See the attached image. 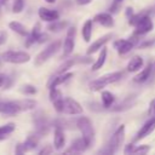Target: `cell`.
I'll use <instances>...</instances> for the list:
<instances>
[{
    "label": "cell",
    "mask_w": 155,
    "mask_h": 155,
    "mask_svg": "<svg viewBox=\"0 0 155 155\" xmlns=\"http://www.w3.org/2000/svg\"><path fill=\"white\" fill-rule=\"evenodd\" d=\"M92 0H76V2L79 4V5H87V4H90Z\"/></svg>",
    "instance_id": "obj_37"
},
{
    "label": "cell",
    "mask_w": 155,
    "mask_h": 155,
    "mask_svg": "<svg viewBox=\"0 0 155 155\" xmlns=\"http://www.w3.org/2000/svg\"><path fill=\"white\" fill-rule=\"evenodd\" d=\"M38 13H39V17L45 22H53L59 18V13L56 10H51L46 7H40Z\"/></svg>",
    "instance_id": "obj_13"
},
{
    "label": "cell",
    "mask_w": 155,
    "mask_h": 155,
    "mask_svg": "<svg viewBox=\"0 0 155 155\" xmlns=\"http://www.w3.org/2000/svg\"><path fill=\"white\" fill-rule=\"evenodd\" d=\"M63 113L69 115H79L82 114V107L75 99L67 97L64 98V103H63Z\"/></svg>",
    "instance_id": "obj_8"
},
{
    "label": "cell",
    "mask_w": 155,
    "mask_h": 155,
    "mask_svg": "<svg viewBox=\"0 0 155 155\" xmlns=\"http://www.w3.org/2000/svg\"><path fill=\"white\" fill-rule=\"evenodd\" d=\"M91 143L85 138V137H80L78 139H75L73 143H71V149L70 150H67L65 153H69V151H75V153H81L84 150H86L88 148Z\"/></svg>",
    "instance_id": "obj_17"
},
{
    "label": "cell",
    "mask_w": 155,
    "mask_h": 155,
    "mask_svg": "<svg viewBox=\"0 0 155 155\" xmlns=\"http://www.w3.org/2000/svg\"><path fill=\"white\" fill-rule=\"evenodd\" d=\"M149 149H150L149 145H145V144L144 145H138L137 148L133 149L132 154H147L149 151Z\"/></svg>",
    "instance_id": "obj_31"
},
{
    "label": "cell",
    "mask_w": 155,
    "mask_h": 155,
    "mask_svg": "<svg viewBox=\"0 0 155 155\" xmlns=\"http://www.w3.org/2000/svg\"><path fill=\"white\" fill-rule=\"evenodd\" d=\"M50 101L52 102L56 111L58 113H63V103H64V98L62 96V92L59 90L54 88H50Z\"/></svg>",
    "instance_id": "obj_9"
},
{
    "label": "cell",
    "mask_w": 155,
    "mask_h": 155,
    "mask_svg": "<svg viewBox=\"0 0 155 155\" xmlns=\"http://www.w3.org/2000/svg\"><path fill=\"white\" fill-rule=\"evenodd\" d=\"M46 39H47V35H45V34H40L39 39H38V42H42V41H45Z\"/></svg>",
    "instance_id": "obj_38"
},
{
    "label": "cell",
    "mask_w": 155,
    "mask_h": 155,
    "mask_svg": "<svg viewBox=\"0 0 155 155\" xmlns=\"http://www.w3.org/2000/svg\"><path fill=\"white\" fill-rule=\"evenodd\" d=\"M154 130H155V117H151V119L148 120V121L142 126V128L138 131V133H137L134 140H140V139L145 138V137L149 136Z\"/></svg>",
    "instance_id": "obj_10"
},
{
    "label": "cell",
    "mask_w": 155,
    "mask_h": 155,
    "mask_svg": "<svg viewBox=\"0 0 155 155\" xmlns=\"http://www.w3.org/2000/svg\"><path fill=\"white\" fill-rule=\"evenodd\" d=\"M61 47V41H53L51 42L47 47H45L35 58V64L36 65H40L42 64L44 62H46L48 58H51Z\"/></svg>",
    "instance_id": "obj_5"
},
{
    "label": "cell",
    "mask_w": 155,
    "mask_h": 155,
    "mask_svg": "<svg viewBox=\"0 0 155 155\" xmlns=\"http://www.w3.org/2000/svg\"><path fill=\"white\" fill-rule=\"evenodd\" d=\"M24 7V0H13V6H12V11L15 13H19L22 12Z\"/></svg>",
    "instance_id": "obj_29"
},
{
    "label": "cell",
    "mask_w": 155,
    "mask_h": 155,
    "mask_svg": "<svg viewBox=\"0 0 155 155\" xmlns=\"http://www.w3.org/2000/svg\"><path fill=\"white\" fill-rule=\"evenodd\" d=\"M150 78H155V62L153 63V67H151V75Z\"/></svg>",
    "instance_id": "obj_41"
},
{
    "label": "cell",
    "mask_w": 155,
    "mask_h": 155,
    "mask_svg": "<svg viewBox=\"0 0 155 155\" xmlns=\"http://www.w3.org/2000/svg\"><path fill=\"white\" fill-rule=\"evenodd\" d=\"M151 67H153V64H148L138 75H136L134 78H133V80L136 81V82H145L148 79H150V75H151Z\"/></svg>",
    "instance_id": "obj_19"
},
{
    "label": "cell",
    "mask_w": 155,
    "mask_h": 155,
    "mask_svg": "<svg viewBox=\"0 0 155 155\" xmlns=\"http://www.w3.org/2000/svg\"><path fill=\"white\" fill-rule=\"evenodd\" d=\"M40 34H41V33H40V24H39V23H36V24L34 25V28H33L31 33L27 35V36H28V39H27V41H25V45H27V46H30L31 44L38 42V39H39Z\"/></svg>",
    "instance_id": "obj_20"
},
{
    "label": "cell",
    "mask_w": 155,
    "mask_h": 155,
    "mask_svg": "<svg viewBox=\"0 0 155 155\" xmlns=\"http://www.w3.org/2000/svg\"><path fill=\"white\" fill-rule=\"evenodd\" d=\"M76 126L80 130V132L82 133V137H85L91 143L93 140V138H94V130H93L91 120L88 117H86V116H81L80 119H78Z\"/></svg>",
    "instance_id": "obj_4"
},
{
    "label": "cell",
    "mask_w": 155,
    "mask_h": 155,
    "mask_svg": "<svg viewBox=\"0 0 155 155\" xmlns=\"http://www.w3.org/2000/svg\"><path fill=\"white\" fill-rule=\"evenodd\" d=\"M81 34H82V38H84V40L86 42H88L91 40V36H92V21L91 19H87L84 23Z\"/></svg>",
    "instance_id": "obj_22"
},
{
    "label": "cell",
    "mask_w": 155,
    "mask_h": 155,
    "mask_svg": "<svg viewBox=\"0 0 155 155\" xmlns=\"http://www.w3.org/2000/svg\"><path fill=\"white\" fill-rule=\"evenodd\" d=\"M7 1H8V0H0V4H1V5H4V4H6Z\"/></svg>",
    "instance_id": "obj_43"
},
{
    "label": "cell",
    "mask_w": 155,
    "mask_h": 155,
    "mask_svg": "<svg viewBox=\"0 0 155 155\" xmlns=\"http://www.w3.org/2000/svg\"><path fill=\"white\" fill-rule=\"evenodd\" d=\"M22 111L19 101H1L0 99V114L13 115Z\"/></svg>",
    "instance_id": "obj_6"
},
{
    "label": "cell",
    "mask_w": 155,
    "mask_h": 155,
    "mask_svg": "<svg viewBox=\"0 0 155 155\" xmlns=\"http://www.w3.org/2000/svg\"><path fill=\"white\" fill-rule=\"evenodd\" d=\"M121 2H122V0H114L113 5L110 6V11H113V12H116V11L119 10V6L121 5Z\"/></svg>",
    "instance_id": "obj_32"
},
{
    "label": "cell",
    "mask_w": 155,
    "mask_h": 155,
    "mask_svg": "<svg viewBox=\"0 0 155 155\" xmlns=\"http://www.w3.org/2000/svg\"><path fill=\"white\" fill-rule=\"evenodd\" d=\"M134 27H136V31H134V33H136L137 35H144V34H147V33H149V31L153 30L154 23H153L150 16H149V15H145V16H143V17L138 21V23H137Z\"/></svg>",
    "instance_id": "obj_7"
},
{
    "label": "cell",
    "mask_w": 155,
    "mask_h": 155,
    "mask_svg": "<svg viewBox=\"0 0 155 155\" xmlns=\"http://www.w3.org/2000/svg\"><path fill=\"white\" fill-rule=\"evenodd\" d=\"M149 115H151V116H155V98L150 102V104H149Z\"/></svg>",
    "instance_id": "obj_33"
},
{
    "label": "cell",
    "mask_w": 155,
    "mask_h": 155,
    "mask_svg": "<svg viewBox=\"0 0 155 155\" xmlns=\"http://www.w3.org/2000/svg\"><path fill=\"white\" fill-rule=\"evenodd\" d=\"M93 21L99 23L103 27H107V28H111L114 25V19L111 17L110 13H107V12H101V13H97L94 17H93Z\"/></svg>",
    "instance_id": "obj_15"
},
{
    "label": "cell",
    "mask_w": 155,
    "mask_h": 155,
    "mask_svg": "<svg viewBox=\"0 0 155 155\" xmlns=\"http://www.w3.org/2000/svg\"><path fill=\"white\" fill-rule=\"evenodd\" d=\"M52 150H53V149H52L51 145H46V148H44V149L40 151V154H44V155H45V154H50V153H52Z\"/></svg>",
    "instance_id": "obj_35"
},
{
    "label": "cell",
    "mask_w": 155,
    "mask_h": 155,
    "mask_svg": "<svg viewBox=\"0 0 155 155\" xmlns=\"http://www.w3.org/2000/svg\"><path fill=\"white\" fill-rule=\"evenodd\" d=\"M0 7H1V4H0ZM0 13H1V10H0Z\"/></svg>",
    "instance_id": "obj_44"
},
{
    "label": "cell",
    "mask_w": 155,
    "mask_h": 155,
    "mask_svg": "<svg viewBox=\"0 0 155 155\" xmlns=\"http://www.w3.org/2000/svg\"><path fill=\"white\" fill-rule=\"evenodd\" d=\"M5 80H6V76H5V75H2V74H0V87L5 84Z\"/></svg>",
    "instance_id": "obj_39"
},
{
    "label": "cell",
    "mask_w": 155,
    "mask_h": 155,
    "mask_svg": "<svg viewBox=\"0 0 155 155\" xmlns=\"http://www.w3.org/2000/svg\"><path fill=\"white\" fill-rule=\"evenodd\" d=\"M134 102V101H133ZM133 102H131V97L130 98H127V99H125L121 104H119L117 105V108H115L114 110L115 111H120V110H126V109H128V108H131V105L133 104Z\"/></svg>",
    "instance_id": "obj_28"
},
{
    "label": "cell",
    "mask_w": 155,
    "mask_h": 155,
    "mask_svg": "<svg viewBox=\"0 0 155 155\" xmlns=\"http://www.w3.org/2000/svg\"><path fill=\"white\" fill-rule=\"evenodd\" d=\"M124 138H125V126L121 125V126L114 132V134L111 136V138H110V140H109V144L107 145V149L99 150V153H108V154L115 153V151L119 149V147L122 144Z\"/></svg>",
    "instance_id": "obj_3"
},
{
    "label": "cell",
    "mask_w": 155,
    "mask_h": 155,
    "mask_svg": "<svg viewBox=\"0 0 155 155\" xmlns=\"http://www.w3.org/2000/svg\"><path fill=\"white\" fill-rule=\"evenodd\" d=\"M121 78H122V73L121 71H114V73L103 75V76H101V78H98V79H96V80L90 82V90H92V91H101L107 85L116 82Z\"/></svg>",
    "instance_id": "obj_1"
},
{
    "label": "cell",
    "mask_w": 155,
    "mask_h": 155,
    "mask_svg": "<svg viewBox=\"0 0 155 155\" xmlns=\"http://www.w3.org/2000/svg\"><path fill=\"white\" fill-rule=\"evenodd\" d=\"M142 65H143V59H142V57L134 56V57L131 58V61L128 62V64H127V70L134 73V71L139 70V69L142 68Z\"/></svg>",
    "instance_id": "obj_21"
},
{
    "label": "cell",
    "mask_w": 155,
    "mask_h": 155,
    "mask_svg": "<svg viewBox=\"0 0 155 155\" xmlns=\"http://www.w3.org/2000/svg\"><path fill=\"white\" fill-rule=\"evenodd\" d=\"M126 15H127L128 17H131V16L133 15V11H132L131 7H127V8H126Z\"/></svg>",
    "instance_id": "obj_40"
},
{
    "label": "cell",
    "mask_w": 155,
    "mask_h": 155,
    "mask_svg": "<svg viewBox=\"0 0 155 155\" xmlns=\"http://www.w3.org/2000/svg\"><path fill=\"white\" fill-rule=\"evenodd\" d=\"M133 149H134V148H133V144L130 143V144H127V147H126V149H125L124 153H125V154H132Z\"/></svg>",
    "instance_id": "obj_36"
},
{
    "label": "cell",
    "mask_w": 155,
    "mask_h": 155,
    "mask_svg": "<svg viewBox=\"0 0 155 155\" xmlns=\"http://www.w3.org/2000/svg\"><path fill=\"white\" fill-rule=\"evenodd\" d=\"M111 38H113V34H107V35H103L102 38L97 39V40H96V41L87 48V54H92V53L97 52L99 48L104 47V45H105Z\"/></svg>",
    "instance_id": "obj_14"
},
{
    "label": "cell",
    "mask_w": 155,
    "mask_h": 155,
    "mask_svg": "<svg viewBox=\"0 0 155 155\" xmlns=\"http://www.w3.org/2000/svg\"><path fill=\"white\" fill-rule=\"evenodd\" d=\"M101 97H102V104L104 108H109L114 103V94L109 91H103Z\"/></svg>",
    "instance_id": "obj_27"
},
{
    "label": "cell",
    "mask_w": 155,
    "mask_h": 155,
    "mask_svg": "<svg viewBox=\"0 0 155 155\" xmlns=\"http://www.w3.org/2000/svg\"><path fill=\"white\" fill-rule=\"evenodd\" d=\"M15 131V124H6L4 126H0V140L5 139L8 137L10 133H12Z\"/></svg>",
    "instance_id": "obj_26"
},
{
    "label": "cell",
    "mask_w": 155,
    "mask_h": 155,
    "mask_svg": "<svg viewBox=\"0 0 155 155\" xmlns=\"http://www.w3.org/2000/svg\"><path fill=\"white\" fill-rule=\"evenodd\" d=\"M133 46L134 44L131 40H126V39H120L114 42V48L119 52V54H126L133 48Z\"/></svg>",
    "instance_id": "obj_12"
},
{
    "label": "cell",
    "mask_w": 155,
    "mask_h": 155,
    "mask_svg": "<svg viewBox=\"0 0 155 155\" xmlns=\"http://www.w3.org/2000/svg\"><path fill=\"white\" fill-rule=\"evenodd\" d=\"M6 38H7V33L6 31H0V46L6 41Z\"/></svg>",
    "instance_id": "obj_34"
},
{
    "label": "cell",
    "mask_w": 155,
    "mask_h": 155,
    "mask_svg": "<svg viewBox=\"0 0 155 155\" xmlns=\"http://www.w3.org/2000/svg\"><path fill=\"white\" fill-rule=\"evenodd\" d=\"M65 27H68V22L67 21H53L48 24L47 29L51 31H61L63 30Z\"/></svg>",
    "instance_id": "obj_24"
},
{
    "label": "cell",
    "mask_w": 155,
    "mask_h": 155,
    "mask_svg": "<svg viewBox=\"0 0 155 155\" xmlns=\"http://www.w3.org/2000/svg\"><path fill=\"white\" fill-rule=\"evenodd\" d=\"M74 36H75V28L73 27L68 29V33H67V36L63 44V52L65 56L70 54L74 50Z\"/></svg>",
    "instance_id": "obj_11"
},
{
    "label": "cell",
    "mask_w": 155,
    "mask_h": 155,
    "mask_svg": "<svg viewBox=\"0 0 155 155\" xmlns=\"http://www.w3.org/2000/svg\"><path fill=\"white\" fill-rule=\"evenodd\" d=\"M1 59L4 62L12 63V64H23V63L29 62L30 56H29V53H27L24 51H12V50H10V51H5L1 54Z\"/></svg>",
    "instance_id": "obj_2"
},
{
    "label": "cell",
    "mask_w": 155,
    "mask_h": 155,
    "mask_svg": "<svg viewBox=\"0 0 155 155\" xmlns=\"http://www.w3.org/2000/svg\"><path fill=\"white\" fill-rule=\"evenodd\" d=\"M53 144H54V148L57 150H61L63 149V147L65 145V136H64V132L61 127H56L54 130V137H53Z\"/></svg>",
    "instance_id": "obj_18"
},
{
    "label": "cell",
    "mask_w": 155,
    "mask_h": 155,
    "mask_svg": "<svg viewBox=\"0 0 155 155\" xmlns=\"http://www.w3.org/2000/svg\"><path fill=\"white\" fill-rule=\"evenodd\" d=\"M73 76V73H62V74H56L54 76H52L47 84L48 88H54L57 87L58 85L65 82L68 79H70Z\"/></svg>",
    "instance_id": "obj_16"
},
{
    "label": "cell",
    "mask_w": 155,
    "mask_h": 155,
    "mask_svg": "<svg viewBox=\"0 0 155 155\" xmlns=\"http://www.w3.org/2000/svg\"><path fill=\"white\" fill-rule=\"evenodd\" d=\"M46 2H48V4H53V2H56V0H45Z\"/></svg>",
    "instance_id": "obj_42"
},
{
    "label": "cell",
    "mask_w": 155,
    "mask_h": 155,
    "mask_svg": "<svg viewBox=\"0 0 155 155\" xmlns=\"http://www.w3.org/2000/svg\"><path fill=\"white\" fill-rule=\"evenodd\" d=\"M21 92L24 94H35L36 93V88L31 85H24L21 87Z\"/></svg>",
    "instance_id": "obj_30"
},
{
    "label": "cell",
    "mask_w": 155,
    "mask_h": 155,
    "mask_svg": "<svg viewBox=\"0 0 155 155\" xmlns=\"http://www.w3.org/2000/svg\"><path fill=\"white\" fill-rule=\"evenodd\" d=\"M105 59H107V50H105V47H102L99 57L97 58L96 63L92 65V70H98L99 68H102L104 65V63H105Z\"/></svg>",
    "instance_id": "obj_25"
},
{
    "label": "cell",
    "mask_w": 155,
    "mask_h": 155,
    "mask_svg": "<svg viewBox=\"0 0 155 155\" xmlns=\"http://www.w3.org/2000/svg\"><path fill=\"white\" fill-rule=\"evenodd\" d=\"M8 27H10V29H12L15 33H17V34H19V35H22V36H27V35H28V31H27L25 27H24L22 23H19V22L12 21V22L8 23Z\"/></svg>",
    "instance_id": "obj_23"
}]
</instances>
